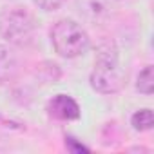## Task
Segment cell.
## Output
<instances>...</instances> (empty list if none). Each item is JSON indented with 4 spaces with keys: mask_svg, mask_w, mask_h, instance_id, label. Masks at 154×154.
I'll use <instances>...</instances> for the list:
<instances>
[{
    "mask_svg": "<svg viewBox=\"0 0 154 154\" xmlns=\"http://www.w3.org/2000/svg\"><path fill=\"white\" fill-rule=\"evenodd\" d=\"M125 74L120 67L118 49L112 42L100 44L96 49L94 71L91 72V87L102 94H114L123 87Z\"/></svg>",
    "mask_w": 154,
    "mask_h": 154,
    "instance_id": "cell-1",
    "label": "cell"
},
{
    "mask_svg": "<svg viewBox=\"0 0 154 154\" xmlns=\"http://www.w3.org/2000/svg\"><path fill=\"white\" fill-rule=\"evenodd\" d=\"M51 44L63 58H76L87 53L91 40L87 31L71 18L58 20L51 29Z\"/></svg>",
    "mask_w": 154,
    "mask_h": 154,
    "instance_id": "cell-2",
    "label": "cell"
},
{
    "mask_svg": "<svg viewBox=\"0 0 154 154\" xmlns=\"http://www.w3.org/2000/svg\"><path fill=\"white\" fill-rule=\"evenodd\" d=\"M36 22L26 8H11L0 15V36L13 45L26 47L33 42Z\"/></svg>",
    "mask_w": 154,
    "mask_h": 154,
    "instance_id": "cell-3",
    "label": "cell"
},
{
    "mask_svg": "<svg viewBox=\"0 0 154 154\" xmlns=\"http://www.w3.org/2000/svg\"><path fill=\"white\" fill-rule=\"evenodd\" d=\"M47 112H49V116H53L56 120H65V122L78 120L80 118V105L69 94H56L49 100Z\"/></svg>",
    "mask_w": 154,
    "mask_h": 154,
    "instance_id": "cell-4",
    "label": "cell"
},
{
    "mask_svg": "<svg viewBox=\"0 0 154 154\" xmlns=\"http://www.w3.org/2000/svg\"><path fill=\"white\" fill-rule=\"evenodd\" d=\"M17 74H18L17 54L8 45H0V82L15 80Z\"/></svg>",
    "mask_w": 154,
    "mask_h": 154,
    "instance_id": "cell-5",
    "label": "cell"
},
{
    "mask_svg": "<svg viewBox=\"0 0 154 154\" xmlns=\"http://www.w3.org/2000/svg\"><path fill=\"white\" fill-rule=\"evenodd\" d=\"M136 89L143 94L154 93V67L152 65H145L143 71H140L138 80H136Z\"/></svg>",
    "mask_w": 154,
    "mask_h": 154,
    "instance_id": "cell-6",
    "label": "cell"
},
{
    "mask_svg": "<svg viewBox=\"0 0 154 154\" xmlns=\"http://www.w3.org/2000/svg\"><path fill=\"white\" fill-rule=\"evenodd\" d=\"M131 123L136 131L143 132V131H150L154 127V114L150 109H140L132 114L131 118Z\"/></svg>",
    "mask_w": 154,
    "mask_h": 154,
    "instance_id": "cell-7",
    "label": "cell"
},
{
    "mask_svg": "<svg viewBox=\"0 0 154 154\" xmlns=\"http://www.w3.org/2000/svg\"><path fill=\"white\" fill-rule=\"evenodd\" d=\"M35 4L44 11H56L63 4V0H35Z\"/></svg>",
    "mask_w": 154,
    "mask_h": 154,
    "instance_id": "cell-8",
    "label": "cell"
}]
</instances>
